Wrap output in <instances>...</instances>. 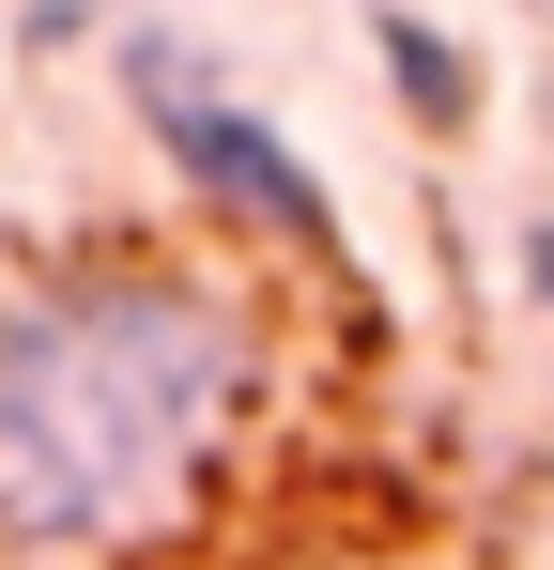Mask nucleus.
<instances>
[{
  "label": "nucleus",
  "mask_w": 554,
  "mask_h": 570,
  "mask_svg": "<svg viewBox=\"0 0 554 570\" xmlns=\"http://www.w3.org/2000/svg\"><path fill=\"white\" fill-rule=\"evenodd\" d=\"M263 385L247 308L185 263H62L0 293V540L16 556H123L200 509L231 416Z\"/></svg>",
  "instance_id": "nucleus-1"
},
{
  "label": "nucleus",
  "mask_w": 554,
  "mask_h": 570,
  "mask_svg": "<svg viewBox=\"0 0 554 570\" xmlns=\"http://www.w3.org/2000/svg\"><path fill=\"white\" fill-rule=\"evenodd\" d=\"M369 31H385V78H400V108H416L432 139H462V124H477V62H462L432 16H400V0H385Z\"/></svg>",
  "instance_id": "nucleus-3"
},
{
  "label": "nucleus",
  "mask_w": 554,
  "mask_h": 570,
  "mask_svg": "<svg viewBox=\"0 0 554 570\" xmlns=\"http://www.w3.org/2000/svg\"><path fill=\"white\" fill-rule=\"evenodd\" d=\"M123 94L155 108L170 170H185L200 200H216V216L277 232L293 263H355V247H339V200H324V170H308V155H293V139H277V124H263L247 94H216V78L185 62L170 31H123Z\"/></svg>",
  "instance_id": "nucleus-2"
}]
</instances>
